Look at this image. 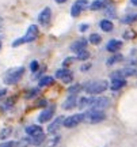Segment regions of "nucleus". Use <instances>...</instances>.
I'll list each match as a JSON object with an SVG mask.
<instances>
[{
    "mask_svg": "<svg viewBox=\"0 0 137 147\" xmlns=\"http://www.w3.org/2000/svg\"><path fill=\"white\" fill-rule=\"evenodd\" d=\"M23 74H25V68H23V67H15V68H11V69H8V71L5 72L3 80H4L5 84H15L22 79Z\"/></svg>",
    "mask_w": 137,
    "mask_h": 147,
    "instance_id": "f257e3e1",
    "label": "nucleus"
},
{
    "mask_svg": "<svg viewBox=\"0 0 137 147\" xmlns=\"http://www.w3.org/2000/svg\"><path fill=\"white\" fill-rule=\"evenodd\" d=\"M109 87V83L106 80H94V82H90L84 86V91L87 94H100L106 91Z\"/></svg>",
    "mask_w": 137,
    "mask_h": 147,
    "instance_id": "f03ea898",
    "label": "nucleus"
},
{
    "mask_svg": "<svg viewBox=\"0 0 137 147\" xmlns=\"http://www.w3.org/2000/svg\"><path fill=\"white\" fill-rule=\"evenodd\" d=\"M106 119V115L103 110H98V109H90L84 113L83 121L88 123V124H98L100 121H103Z\"/></svg>",
    "mask_w": 137,
    "mask_h": 147,
    "instance_id": "7ed1b4c3",
    "label": "nucleus"
},
{
    "mask_svg": "<svg viewBox=\"0 0 137 147\" xmlns=\"http://www.w3.org/2000/svg\"><path fill=\"white\" fill-rule=\"evenodd\" d=\"M38 37V27L35 26V25H31V26L27 29L26 34L22 37V38H18L16 41L12 42V47H19V45H22V44H26V42H31L34 41L35 38Z\"/></svg>",
    "mask_w": 137,
    "mask_h": 147,
    "instance_id": "20e7f679",
    "label": "nucleus"
},
{
    "mask_svg": "<svg viewBox=\"0 0 137 147\" xmlns=\"http://www.w3.org/2000/svg\"><path fill=\"white\" fill-rule=\"evenodd\" d=\"M83 117H84L83 113H76V115L69 116L67 119H64L63 127H65V128H74V127H76L78 124H80L83 121Z\"/></svg>",
    "mask_w": 137,
    "mask_h": 147,
    "instance_id": "39448f33",
    "label": "nucleus"
},
{
    "mask_svg": "<svg viewBox=\"0 0 137 147\" xmlns=\"http://www.w3.org/2000/svg\"><path fill=\"white\" fill-rule=\"evenodd\" d=\"M109 105H110L109 98H106V97H98V98H92V100H91V104H90L88 108H90V109L103 110V109H106Z\"/></svg>",
    "mask_w": 137,
    "mask_h": 147,
    "instance_id": "423d86ee",
    "label": "nucleus"
},
{
    "mask_svg": "<svg viewBox=\"0 0 137 147\" xmlns=\"http://www.w3.org/2000/svg\"><path fill=\"white\" fill-rule=\"evenodd\" d=\"M87 5H88V1H87V0H76L75 4L72 5V8H71V15L79 16L80 14H82V11L87 8Z\"/></svg>",
    "mask_w": 137,
    "mask_h": 147,
    "instance_id": "0eeeda50",
    "label": "nucleus"
},
{
    "mask_svg": "<svg viewBox=\"0 0 137 147\" xmlns=\"http://www.w3.org/2000/svg\"><path fill=\"white\" fill-rule=\"evenodd\" d=\"M122 78H126V76H137V61H133L129 65H126L125 68L120 69Z\"/></svg>",
    "mask_w": 137,
    "mask_h": 147,
    "instance_id": "6e6552de",
    "label": "nucleus"
},
{
    "mask_svg": "<svg viewBox=\"0 0 137 147\" xmlns=\"http://www.w3.org/2000/svg\"><path fill=\"white\" fill-rule=\"evenodd\" d=\"M54 110H56V106H49V108H46V109L39 115L38 121H39V123H46V121H49L53 116H54Z\"/></svg>",
    "mask_w": 137,
    "mask_h": 147,
    "instance_id": "1a4fd4ad",
    "label": "nucleus"
},
{
    "mask_svg": "<svg viewBox=\"0 0 137 147\" xmlns=\"http://www.w3.org/2000/svg\"><path fill=\"white\" fill-rule=\"evenodd\" d=\"M50 18H52V11H50V8H43V10L41 11V14L38 15V22H39L41 25H43V26H46V25H49V22H50Z\"/></svg>",
    "mask_w": 137,
    "mask_h": 147,
    "instance_id": "9d476101",
    "label": "nucleus"
},
{
    "mask_svg": "<svg viewBox=\"0 0 137 147\" xmlns=\"http://www.w3.org/2000/svg\"><path fill=\"white\" fill-rule=\"evenodd\" d=\"M76 105H78V95H76V94H71L67 100L64 101L63 109L64 110H71V109H74Z\"/></svg>",
    "mask_w": 137,
    "mask_h": 147,
    "instance_id": "9b49d317",
    "label": "nucleus"
},
{
    "mask_svg": "<svg viewBox=\"0 0 137 147\" xmlns=\"http://www.w3.org/2000/svg\"><path fill=\"white\" fill-rule=\"evenodd\" d=\"M64 119H65V117H63V116H60V117H57V119H56V120L53 121V123L50 124V125L47 127V132H49V134H56V132L58 131V128H60V127L63 125Z\"/></svg>",
    "mask_w": 137,
    "mask_h": 147,
    "instance_id": "f8f14e48",
    "label": "nucleus"
},
{
    "mask_svg": "<svg viewBox=\"0 0 137 147\" xmlns=\"http://www.w3.org/2000/svg\"><path fill=\"white\" fill-rule=\"evenodd\" d=\"M86 47H87V40H84V38H80V40H76V41L71 45V51H74V52H79V51H82V49H86Z\"/></svg>",
    "mask_w": 137,
    "mask_h": 147,
    "instance_id": "ddd939ff",
    "label": "nucleus"
},
{
    "mask_svg": "<svg viewBox=\"0 0 137 147\" xmlns=\"http://www.w3.org/2000/svg\"><path fill=\"white\" fill-rule=\"evenodd\" d=\"M122 47V42L118 41V40H111V41L107 42V47L106 49L109 51V52H117V51H120Z\"/></svg>",
    "mask_w": 137,
    "mask_h": 147,
    "instance_id": "4468645a",
    "label": "nucleus"
},
{
    "mask_svg": "<svg viewBox=\"0 0 137 147\" xmlns=\"http://www.w3.org/2000/svg\"><path fill=\"white\" fill-rule=\"evenodd\" d=\"M125 84H126V80H125V79H122V78H120V79H111L110 89L114 90V91H117V90L122 89Z\"/></svg>",
    "mask_w": 137,
    "mask_h": 147,
    "instance_id": "2eb2a0df",
    "label": "nucleus"
},
{
    "mask_svg": "<svg viewBox=\"0 0 137 147\" xmlns=\"http://www.w3.org/2000/svg\"><path fill=\"white\" fill-rule=\"evenodd\" d=\"M45 139H46V136H45V134H38V135H35V136H30V142H31L33 146H41L43 142H45Z\"/></svg>",
    "mask_w": 137,
    "mask_h": 147,
    "instance_id": "dca6fc26",
    "label": "nucleus"
},
{
    "mask_svg": "<svg viewBox=\"0 0 137 147\" xmlns=\"http://www.w3.org/2000/svg\"><path fill=\"white\" fill-rule=\"evenodd\" d=\"M42 128L39 125H29L26 127V134L29 136H35L38 134H42Z\"/></svg>",
    "mask_w": 137,
    "mask_h": 147,
    "instance_id": "f3484780",
    "label": "nucleus"
},
{
    "mask_svg": "<svg viewBox=\"0 0 137 147\" xmlns=\"http://www.w3.org/2000/svg\"><path fill=\"white\" fill-rule=\"evenodd\" d=\"M100 29H102L103 32H111V30L114 29V25H113V22L109 21V19H103V21H100Z\"/></svg>",
    "mask_w": 137,
    "mask_h": 147,
    "instance_id": "a211bd4d",
    "label": "nucleus"
},
{
    "mask_svg": "<svg viewBox=\"0 0 137 147\" xmlns=\"http://www.w3.org/2000/svg\"><path fill=\"white\" fill-rule=\"evenodd\" d=\"M12 134V128L11 127H4L3 129H0V140H5L8 139Z\"/></svg>",
    "mask_w": 137,
    "mask_h": 147,
    "instance_id": "6ab92c4d",
    "label": "nucleus"
},
{
    "mask_svg": "<svg viewBox=\"0 0 137 147\" xmlns=\"http://www.w3.org/2000/svg\"><path fill=\"white\" fill-rule=\"evenodd\" d=\"M91 97H84V98H82L80 101H78V106H79L80 109H86V108H88L91 104Z\"/></svg>",
    "mask_w": 137,
    "mask_h": 147,
    "instance_id": "aec40b11",
    "label": "nucleus"
},
{
    "mask_svg": "<svg viewBox=\"0 0 137 147\" xmlns=\"http://www.w3.org/2000/svg\"><path fill=\"white\" fill-rule=\"evenodd\" d=\"M54 82V79L52 76H43L39 80V87H46V86H50V84Z\"/></svg>",
    "mask_w": 137,
    "mask_h": 147,
    "instance_id": "412c9836",
    "label": "nucleus"
},
{
    "mask_svg": "<svg viewBox=\"0 0 137 147\" xmlns=\"http://www.w3.org/2000/svg\"><path fill=\"white\" fill-rule=\"evenodd\" d=\"M105 7V1L103 0H95L90 4V8L92 11H96V10H100V8H103Z\"/></svg>",
    "mask_w": 137,
    "mask_h": 147,
    "instance_id": "4be33fe9",
    "label": "nucleus"
},
{
    "mask_svg": "<svg viewBox=\"0 0 137 147\" xmlns=\"http://www.w3.org/2000/svg\"><path fill=\"white\" fill-rule=\"evenodd\" d=\"M76 57L79 59V60H87V59L90 57V52L87 49H82V51H79V52L76 53Z\"/></svg>",
    "mask_w": 137,
    "mask_h": 147,
    "instance_id": "5701e85b",
    "label": "nucleus"
},
{
    "mask_svg": "<svg viewBox=\"0 0 137 147\" xmlns=\"http://www.w3.org/2000/svg\"><path fill=\"white\" fill-rule=\"evenodd\" d=\"M31 144L30 142V138H22L19 142H15V147H27Z\"/></svg>",
    "mask_w": 137,
    "mask_h": 147,
    "instance_id": "b1692460",
    "label": "nucleus"
},
{
    "mask_svg": "<svg viewBox=\"0 0 137 147\" xmlns=\"http://www.w3.org/2000/svg\"><path fill=\"white\" fill-rule=\"evenodd\" d=\"M88 41L92 44V45H98V44H100V41H102V38H100L99 34H91L90 38H88Z\"/></svg>",
    "mask_w": 137,
    "mask_h": 147,
    "instance_id": "393cba45",
    "label": "nucleus"
},
{
    "mask_svg": "<svg viewBox=\"0 0 137 147\" xmlns=\"http://www.w3.org/2000/svg\"><path fill=\"white\" fill-rule=\"evenodd\" d=\"M122 60V56L121 55H114L113 57H110L109 60H107V65H113V64H116V63H118V61H121Z\"/></svg>",
    "mask_w": 137,
    "mask_h": 147,
    "instance_id": "a878e982",
    "label": "nucleus"
},
{
    "mask_svg": "<svg viewBox=\"0 0 137 147\" xmlns=\"http://www.w3.org/2000/svg\"><path fill=\"white\" fill-rule=\"evenodd\" d=\"M80 89H82L80 84H75V86H71V87H69L68 91L71 93V94H78V93L80 91Z\"/></svg>",
    "mask_w": 137,
    "mask_h": 147,
    "instance_id": "bb28decb",
    "label": "nucleus"
},
{
    "mask_svg": "<svg viewBox=\"0 0 137 147\" xmlns=\"http://www.w3.org/2000/svg\"><path fill=\"white\" fill-rule=\"evenodd\" d=\"M30 69H31V72H37L38 71V61L37 60H33L31 64H30Z\"/></svg>",
    "mask_w": 137,
    "mask_h": 147,
    "instance_id": "cd10ccee",
    "label": "nucleus"
},
{
    "mask_svg": "<svg viewBox=\"0 0 137 147\" xmlns=\"http://www.w3.org/2000/svg\"><path fill=\"white\" fill-rule=\"evenodd\" d=\"M58 140H60V136H54L52 139V140H50V142L47 143L46 144V147H52V146H56V144H57L58 143Z\"/></svg>",
    "mask_w": 137,
    "mask_h": 147,
    "instance_id": "c85d7f7f",
    "label": "nucleus"
},
{
    "mask_svg": "<svg viewBox=\"0 0 137 147\" xmlns=\"http://www.w3.org/2000/svg\"><path fill=\"white\" fill-rule=\"evenodd\" d=\"M38 94V89H33L31 91H29V94L26 95L27 100H30V98H33V97H35V95Z\"/></svg>",
    "mask_w": 137,
    "mask_h": 147,
    "instance_id": "c756f323",
    "label": "nucleus"
},
{
    "mask_svg": "<svg viewBox=\"0 0 137 147\" xmlns=\"http://www.w3.org/2000/svg\"><path fill=\"white\" fill-rule=\"evenodd\" d=\"M136 19H137V15H133V16H128L125 19H122V22H124V23H130V22L136 21Z\"/></svg>",
    "mask_w": 137,
    "mask_h": 147,
    "instance_id": "7c9ffc66",
    "label": "nucleus"
},
{
    "mask_svg": "<svg viewBox=\"0 0 137 147\" xmlns=\"http://www.w3.org/2000/svg\"><path fill=\"white\" fill-rule=\"evenodd\" d=\"M0 147H15V142H4L0 144Z\"/></svg>",
    "mask_w": 137,
    "mask_h": 147,
    "instance_id": "2f4dec72",
    "label": "nucleus"
},
{
    "mask_svg": "<svg viewBox=\"0 0 137 147\" xmlns=\"http://www.w3.org/2000/svg\"><path fill=\"white\" fill-rule=\"evenodd\" d=\"M106 14H107V15L110 14V16H116V11H114L113 7H110V8H107V10H106Z\"/></svg>",
    "mask_w": 137,
    "mask_h": 147,
    "instance_id": "473e14b6",
    "label": "nucleus"
},
{
    "mask_svg": "<svg viewBox=\"0 0 137 147\" xmlns=\"http://www.w3.org/2000/svg\"><path fill=\"white\" fill-rule=\"evenodd\" d=\"M46 105V100H39L37 102V106H39V108H41V106H45Z\"/></svg>",
    "mask_w": 137,
    "mask_h": 147,
    "instance_id": "72a5a7b5",
    "label": "nucleus"
},
{
    "mask_svg": "<svg viewBox=\"0 0 137 147\" xmlns=\"http://www.w3.org/2000/svg\"><path fill=\"white\" fill-rule=\"evenodd\" d=\"M72 61H74V59H72V57H68L67 60H65V61H64V67H67V65H69V64L72 63Z\"/></svg>",
    "mask_w": 137,
    "mask_h": 147,
    "instance_id": "f704fd0d",
    "label": "nucleus"
},
{
    "mask_svg": "<svg viewBox=\"0 0 137 147\" xmlns=\"http://www.w3.org/2000/svg\"><path fill=\"white\" fill-rule=\"evenodd\" d=\"M87 29H88V25H82V26H80V32H86V30H87Z\"/></svg>",
    "mask_w": 137,
    "mask_h": 147,
    "instance_id": "c9c22d12",
    "label": "nucleus"
},
{
    "mask_svg": "<svg viewBox=\"0 0 137 147\" xmlns=\"http://www.w3.org/2000/svg\"><path fill=\"white\" fill-rule=\"evenodd\" d=\"M90 67H91L90 64H84V65H83V67H82V71H87V69L90 68Z\"/></svg>",
    "mask_w": 137,
    "mask_h": 147,
    "instance_id": "e433bc0d",
    "label": "nucleus"
},
{
    "mask_svg": "<svg viewBox=\"0 0 137 147\" xmlns=\"http://www.w3.org/2000/svg\"><path fill=\"white\" fill-rule=\"evenodd\" d=\"M54 1H56V3H58V4H63V3H65L67 0H54Z\"/></svg>",
    "mask_w": 137,
    "mask_h": 147,
    "instance_id": "4c0bfd02",
    "label": "nucleus"
},
{
    "mask_svg": "<svg viewBox=\"0 0 137 147\" xmlns=\"http://www.w3.org/2000/svg\"><path fill=\"white\" fill-rule=\"evenodd\" d=\"M5 93H7V91H5V89H3L1 91H0V97H3V95H4Z\"/></svg>",
    "mask_w": 137,
    "mask_h": 147,
    "instance_id": "58836bf2",
    "label": "nucleus"
},
{
    "mask_svg": "<svg viewBox=\"0 0 137 147\" xmlns=\"http://www.w3.org/2000/svg\"><path fill=\"white\" fill-rule=\"evenodd\" d=\"M3 27V18H0V29Z\"/></svg>",
    "mask_w": 137,
    "mask_h": 147,
    "instance_id": "ea45409f",
    "label": "nucleus"
},
{
    "mask_svg": "<svg viewBox=\"0 0 137 147\" xmlns=\"http://www.w3.org/2000/svg\"><path fill=\"white\" fill-rule=\"evenodd\" d=\"M132 1V4H134V5H137V0H130Z\"/></svg>",
    "mask_w": 137,
    "mask_h": 147,
    "instance_id": "a19ab883",
    "label": "nucleus"
},
{
    "mask_svg": "<svg viewBox=\"0 0 137 147\" xmlns=\"http://www.w3.org/2000/svg\"><path fill=\"white\" fill-rule=\"evenodd\" d=\"M0 49H1V41H0Z\"/></svg>",
    "mask_w": 137,
    "mask_h": 147,
    "instance_id": "79ce46f5",
    "label": "nucleus"
}]
</instances>
